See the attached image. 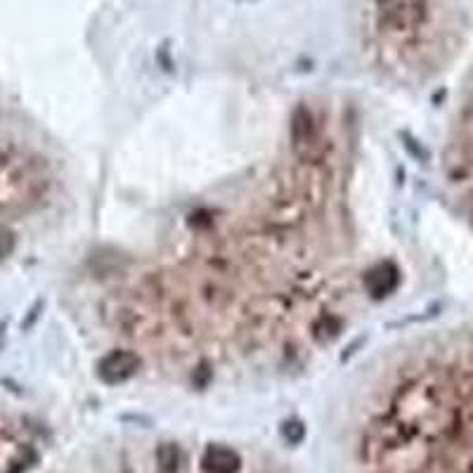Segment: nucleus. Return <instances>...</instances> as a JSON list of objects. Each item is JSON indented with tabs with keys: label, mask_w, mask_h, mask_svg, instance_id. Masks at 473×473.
<instances>
[{
	"label": "nucleus",
	"mask_w": 473,
	"mask_h": 473,
	"mask_svg": "<svg viewBox=\"0 0 473 473\" xmlns=\"http://www.w3.org/2000/svg\"><path fill=\"white\" fill-rule=\"evenodd\" d=\"M43 180L31 163L7 162L0 169V211H14L41 195Z\"/></svg>",
	"instance_id": "f257e3e1"
},
{
	"label": "nucleus",
	"mask_w": 473,
	"mask_h": 473,
	"mask_svg": "<svg viewBox=\"0 0 473 473\" xmlns=\"http://www.w3.org/2000/svg\"><path fill=\"white\" fill-rule=\"evenodd\" d=\"M426 0H377V27L386 34H410L426 21Z\"/></svg>",
	"instance_id": "f03ea898"
},
{
	"label": "nucleus",
	"mask_w": 473,
	"mask_h": 473,
	"mask_svg": "<svg viewBox=\"0 0 473 473\" xmlns=\"http://www.w3.org/2000/svg\"><path fill=\"white\" fill-rule=\"evenodd\" d=\"M140 369V358L133 351H114L104 355L97 365V374L107 384H123Z\"/></svg>",
	"instance_id": "7ed1b4c3"
},
{
	"label": "nucleus",
	"mask_w": 473,
	"mask_h": 473,
	"mask_svg": "<svg viewBox=\"0 0 473 473\" xmlns=\"http://www.w3.org/2000/svg\"><path fill=\"white\" fill-rule=\"evenodd\" d=\"M400 272L393 263H378L372 270L365 275V289L372 298H386L391 296L393 291L398 289Z\"/></svg>",
	"instance_id": "20e7f679"
},
{
	"label": "nucleus",
	"mask_w": 473,
	"mask_h": 473,
	"mask_svg": "<svg viewBox=\"0 0 473 473\" xmlns=\"http://www.w3.org/2000/svg\"><path fill=\"white\" fill-rule=\"evenodd\" d=\"M242 460L230 447L211 445L202 457V469L206 473H239Z\"/></svg>",
	"instance_id": "39448f33"
},
{
	"label": "nucleus",
	"mask_w": 473,
	"mask_h": 473,
	"mask_svg": "<svg viewBox=\"0 0 473 473\" xmlns=\"http://www.w3.org/2000/svg\"><path fill=\"white\" fill-rule=\"evenodd\" d=\"M159 467L163 473H176L180 467V450L176 445L159 447Z\"/></svg>",
	"instance_id": "423d86ee"
},
{
	"label": "nucleus",
	"mask_w": 473,
	"mask_h": 473,
	"mask_svg": "<svg viewBox=\"0 0 473 473\" xmlns=\"http://www.w3.org/2000/svg\"><path fill=\"white\" fill-rule=\"evenodd\" d=\"M14 249V235L7 228H0V261L7 258Z\"/></svg>",
	"instance_id": "0eeeda50"
}]
</instances>
